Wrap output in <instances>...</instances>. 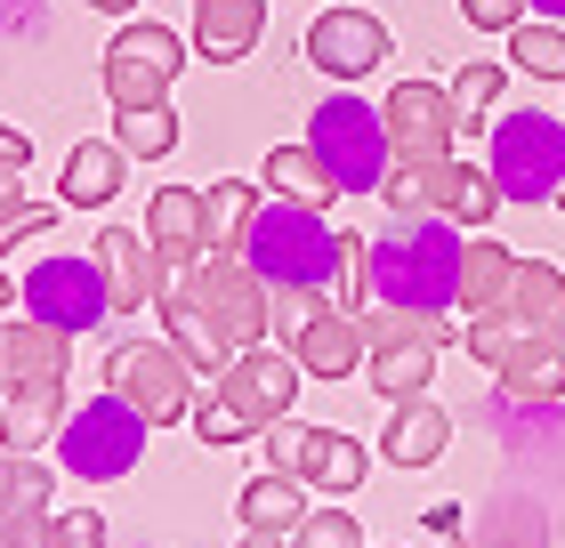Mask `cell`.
Masks as SVG:
<instances>
[{
	"label": "cell",
	"mask_w": 565,
	"mask_h": 548,
	"mask_svg": "<svg viewBox=\"0 0 565 548\" xmlns=\"http://www.w3.org/2000/svg\"><path fill=\"white\" fill-rule=\"evenodd\" d=\"M153 307H162L178 355L194 372H226L235 355L267 347V331H275V282L243 250H211L194 275H162L153 282Z\"/></svg>",
	"instance_id": "6da1fadb"
},
{
	"label": "cell",
	"mask_w": 565,
	"mask_h": 548,
	"mask_svg": "<svg viewBox=\"0 0 565 548\" xmlns=\"http://www.w3.org/2000/svg\"><path fill=\"white\" fill-rule=\"evenodd\" d=\"M460 234L452 218H396L388 234L364 243V291L372 307H404V315H445L460 307Z\"/></svg>",
	"instance_id": "7a4b0ae2"
},
{
	"label": "cell",
	"mask_w": 565,
	"mask_h": 548,
	"mask_svg": "<svg viewBox=\"0 0 565 548\" xmlns=\"http://www.w3.org/2000/svg\"><path fill=\"white\" fill-rule=\"evenodd\" d=\"M243 258L275 291H331L348 267V234H331L323 211H299V202H259V218L243 234Z\"/></svg>",
	"instance_id": "3957f363"
},
{
	"label": "cell",
	"mask_w": 565,
	"mask_h": 548,
	"mask_svg": "<svg viewBox=\"0 0 565 548\" xmlns=\"http://www.w3.org/2000/svg\"><path fill=\"white\" fill-rule=\"evenodd\" d=\"M307 146H316V162L331 170V186L340 194H380L396 170V146H388V114L364 106L355 89H331L316 114H307Z\"/></svg>",
	"instance_id": "277c9868"
},
{
	"label": "cell",
	"mask_w": 565,
	"mask_h": 548,
	"mask_svg": "<svg viewBox=\"0 0 565 548\" xmlns=\"http://www.w3.org/2000/svg\"><path fill=\"white\" fill-rule=\"evenodd\" d=\"M146 436H153V420L106 387V396H89L82 411H65V428H57V443H49V452H57L65 476H82V484H114V476H130V468H138Z\"/></svg>",
	"instance_id": "5b68a950"
},
{
	"label": "cell",
	"mask_w": 565,
	"mask_h": 548,
	"mask_svg": "<svg viewBox=\"0 0 565 548\" xmlns=\"http://www.w3.org/2000/svg\"><path fill=\"white\" fill-rule=\"evenodd\" d=\"M445 339H460L452 323L436 315H404V307H364V363H372V396L388 404H413L436 387V355H445Z\"/></svg>",
	"instance_id": "8992f818"
},
{
	"label": "cell",
	"mask_w": 565,
	"mask_h": 548,
	"mask_svg": "<svg viewBox=\"0 0 565 548\" xmlns=\"http://www.w3.org/2000/svg\"><path fill=\"white\" fill-rule=\"evenodd\" d=\"M493 186L501 202H557L565 194V121L542 114V106H518V114H501L493 129Z\"/></svg>",
	"instance_id": "52a82bcc"
},
{
	"label": "cell",
	"mask_w": 565,
	"mask_h": 548,
	"mask_svg": "<svg viewBox=\"0 0 565 548\" xmlns=\"http://www.w3.org/2000/svg\"><path fill=\"white\" fill-rule=\"evenodd\" d=\"M380 202H388L396 218H452V226H493V170L477 162H396L388 186H380Z\"/></svg>",
	"instance_id": "ba28073f"
},
{
	"label": "cell",
	"mask_w": 565,
	"mask_h": 548,
	"mask_svg": "<svg viewBox=\"0 0 565 548\" xmlns=\"http://www.w3.org/2000/svg\"><path fill=\"white\" fill-rule=\"evenodd\" d=\"M106 387L121 404H138L153 428H178L194 420V363L178 355V339H121V347H106Z\"/></svg>",
	"instance_id": "9c48e42d"
},
{
	"label": "cell",
	"mask_w": 565,
	"mask_h": 548,
	"mask_svg": "<svg viewBox=\"0 0 565 548\" xmlns=\"http://www.w3.org/2000/svg\"><path fill=\"white\" fill-rule=\"evenodd\" d=\"M178 73H186V41H178L170 24L130 17V24L106 41V106H114V114L170 106V82H178Z\"/></svg>",
	"instance_id": "30bf717a"
},
{
	"label": "cell",
	"mask_w": 565,
	"mask_h": 548,
	"mask_svg": "<svg viewBox=\"0 0 565 548\" xmlns=\"http://www.w3.org/2000/svg\"><path fill=\"white\" fill-rule=\"evenodd\" d=\"M267 468H282V476H299L307 492H355L364 484V468H372V452L355 436H340V428H267Z\"/></svg>",
	"instance_id": "8fae6325"
},
{
	"label": "cell",
	"mask_w": 565,
	"mask_h": 548,
	"mask_svg": "<svg viewBox=\"0 0 565 548\" xmlns=\"http://www.w3.org/2000/svg\"><path fill=\"white\" fill-rule=\"evenodd\" d=\"M24 315H41V323H57V331L106 323L114 299H106V275H97V250H82V258H41V267L24 275Z\"/></svg>",
	"instance_id": "7c38bea8"
},
{
	"label": "cell",
	"mask_w": 565,
	"mask_h": 548,
	"mask_svg": "<svg viewBox=\"0 0 565 548\" xmlns=\"http://www.w3.org/2000/svg\"><path fill=\"white\" fill-rule=\"evenodd\" d=\"M388 24H380L372 9H355V0H331V9L307 24V65L331 73V82H364V73L388 65Z\"/></svg>",
	"instance_id": "4fadbf2b"
},
{
	"label": "cell",
	"mask_w": 565,
	"mask_h": 548,
	"mask_svg": "<svg viewBox=\"0 0 565 548\" xmlns=\"http://www.w3.org/2000/svg\"><path fill=\"white\" fill-rule=\"evenodd\" d=\"M380 114H388L396 162H452V146H460L452 89H436V82H396L388 97H380Z\"/></svg>",
	"instance_id": "5bb4252c"
},
{
	"label": "cell",
	"mask_w": 565,
	"mask_h": 548,
	"mask_svg": "<svg viewBox=\"0 0 565 548\" xmlns=\"http://www.w3.org/2000/svg\"><path fill=\"white\" fill-rule=\"evenodd\" d=\"M218 396L250 420V436L282 428V420H291V404H299V355L291 347H250V355H235L218 372Z\"/></svg>",
	"instance_id": "9a60e30c"
},
{
	"label": "cell",
	"mask_w": 565,
	"mask_h": 548,
	"mask_svg": "<svg viewBox=\"0 0 565 548\" xmlns=\"http://www.w3.org/2000/svg\"><path fill=\"white\" fill-rule=\"evenodd\" d=\"M57 468L41 452H9L0 443V540L9 548H49V525H57Z\"/></svg>",
	"instance_id": "2e32d148"
},
{
	"label": "cell",
	"mask_w": 565,
	"mask_h": 548,
	"mask_svg": "<svg viewBox=\"0 0 565 548\" xmlns=\"http://www.w3.org/2000/svg\"><path fill=\"white\" fill-rule=\"evenodd\" d=\"M65 372H73V331L41 323V315H24V323L0 315V396H17V387H65Z\"/></svg>",
	"instance_id": "e0dca14e"
},
{
	"label": "cell",
	"mask_w": 565,
	"mask_h": 548,
	"mask_svg": "<svg viewBox=\"0 0 565 548\" xmlns=\"http://www.w3.org/2000/svg\"><path fill=\"white\" fill-rule=\"evenodd\" d=\"M146 243L162 258V275H194L211 258V211H202V186H162L146 202Z\"/></svg>",
	"instance_id": "ac0fdd59"
},
{
	"label": "cell",
	"mask_w": 565,
	"mask_h": 548,
	"mask_svg": "<svg viewBox=\"0 0 565 548\" xmlns=\"http://www.w3.org/2000/svg\"><path fill=\"white\" fill-rule=\"evenodd\" d=\"M97 275H106L114 315H138V307H153L162 258H153V243H146V234H121V226H106V234H97Z\"/></svg>",
	"instance_id": "d6986e66"
},
{
	"label": "cell",
	"mask_w": 565,
	"mask_h": 548,
	"mask_svg": "<svg viewBox=\"0 0 565 548\" xmlns=\"http://www.w3.org/2000/svg\"><path fill=\"white\" fill-rule=\"evenodd\" d=\"M493 315H509V323H525L533 339L565 347V267H550V258H518V282H509V299L493 307Z\"/></svg>",
	"instance_id": "ffe728a7"
},
{
	"label": "cell",
	"mask_w": 565,
	"mask_h": 548,
	"mask_svg": "<svg viewBox=\"0 0 565 548\" xmlns=\"http://www.w3.org/2000/svg\"><path fill=\"white\" fill-rule=\"evenodd\" d=\"M259 33H267V0H194V49L211 65L250 57Z\"/></svg>",
	"instance_id": "44dd1931"
},
{
	"label": "cell",
	"mask_w": 565,
	"mask_h": 548,
	"mask_svg": "<svg viewBox=\"0 0 565 548\" xmlns=\"http://www.w3.org/2000/svg\"><path fill=\"white\" fill-rule=\"evenodd\" d=\"M121 170H130V153H121L114 138H82L65 153V178H57L65 211H106V202L121 194Z\"/></svg>",
	"instance_id": "7402d4cb"
},
{
	"label": "cell",
	"mask_w": 565,
	"mask_h": 548,
	"mask_svg": "<svg viewBox=\"0 0 565 548\" xmlns=\"http://www.w3.org/2000/svg\"><path fill=\"white\" fill-rule=\"evenodd\" d=\"M445 443H452V411L436 404V396H413V404H396L388 436H380V460H396V468H428V460H445Z\"/></svg>",
	"instance_id": "603a6c76"
},
{
	"label": "cell",
	"mask_w": 565,
	"mask_h": 548,
	"mask_svg": "<svg viewBox=\"0 0 565 548\" xmlns=\"http://www.w3.org/2000/svg\"><path fill=\"white\" fill-rule=\"evenodd\" d=\"M299 372L307 379H348L355 363H364L372 347H364V315H348V307H331L323 323H307V339H299Z\"/></svg>",
	"instance_id": "cb8c5ba5"
},
{
	"label": "cell",
	"mask_w": 565,
	"mask_h": 548,
	"mask_svg": "<svg viewBox=\"0 0 565 548\" xmlns=\"http://www.w3.org/2000/svg\"><path fill=\"white\" fill-rule=\"evenodd\" d=\"M235 516H243V533H275V540H291V533L307 525V484H299V476H282V468H267V476H250V484H243Z\"/></svg>",
	"instance_id": "d4e9b609"
},
{
	"label": "cell",
	"mask_w": 565,
	"mask_h": 548,
	"mask_svg": "<svg viewBox=\"0 0 565 548\" xmlns=\"http://www.w3.org/2000/svg\"><path fill=\"white\" fill-rule=\"evenodd\" d=\"M509 282H518V250L493 243V234H477V243L460 250V315H493L509 299Z\"/></svg>",
	"instance_id": "484cf974"
},
{
	"label": "cell",
	"mask_w": 565,
	"mask_h": 548,
	"mask_svg": "<svg viewBox=\"0 0 565 548\" xmlns=\"http://www.w3.org/2000/svg\"><path fill=\"white\" fill-rule=\"evenodd\" d=\"M65 428V387H17V396H0V443L9 452H41V443H57Z\"/></svg>",
	"instance_id": "4316f807"
},
{
	"label": "cell",
	"mask_w": 565,
	"mask_h": 548,
	"mask_svg": "<svg viewBox=\"0 0 565 548\" xmlns=\"http://www.w3.org/2000/svg\"><path fill=\"white\" fill-rule=\"evenodd\" d=\"M267 194L275 202H299V211H331V202H340L331 170L316 162V146H275L267 153Z\"/></svg>",
	"instance_id": "83f0119b"
},
{
	"label": "cell",
	"mask_w": 565,
	"mask_h": 548,
	"mask_svg": "<svg viewBox=\"0 0 565 548\" xmlns=\"http://www.w3.org/2000/svg\"><path fill=\"white\" fill-rule=\"evenodd\" d=\"M202 211H211V250H243L250 218H259V186L218 178V186H202Z\"/></svg>",
	"instance_id": "f1b7e54d"
},
{
	"label": "cell",
	"mask_w": 565,
	"mask_h": 548,
	"mask_svg": "<svg viewBox=\"0 0 565 548\" xmlns=\"http://www.w3.org/2000/svg\"><path fill=\"white\" fill-rule=\"evenodd\" d=\"M509 65L518 73H533V82H565V24L557 17H542V24H518V33H509Z\"/></svg>",
	"instance_id": "f546056e"
},
{
	"label": "cell",
	"mask_w": 565,
	"mask_h": 548,
	"mask_svg": "<svg viewBox=\"0 0 565 548\" xmlns=\"http://www.w3.org/2000/svg\"><path fill=\"white\" fill-rule=\"evenodd\" d=\"M114 146L130 153V162H162L178 146V114L170 106H146V114H114Z\"/></svg>",
	"instance_id": "4dcf8cb0"
},
{
	"label": "cell",
	"mask_w": 565,
	"mask_h": 548,
	"mask_svg": "<svg viewBox=\"0 0 565 548\" xmlns=\"http://www.w3.org/2000/svg\"><path fill=\"white\" fill-rule=\"evenodd\" d=\"M501 82H509V65H460L452 73V114H460V129H493Z\"/></svg>",
	"instance_id": "1f68e13d"
},
{
	"label": "cell",
	"mask_w": 565,
	"mask_h": 548,
	"mask_svg": "<svg viewBox=\"0 0 565 548\" xmlns=\"http://www.w3.org/2000/svg\"><path fill=\"white\" fill-rule=\"evenodd\" d=\"M501 387H509L518 404H557V396H565V347H542V355H525V363H518V372H509Z\"/></svg>",
	"instance_id": "d6a6232c"
},
{
	"label": "cell",
	"mask_w": 565,
	"mask_h": 548,
	"mask_svg": "<svg viewBox=\"0 0 565 548\" xmlns=\"http://www.w3.org/2000/svg\"><path fill=\"white\" fill-rule=\"evenodd\" d=\"M331 315V291H275V347H299L307 339V323H323Z\"/></svg>",
	"instance_id": "836d02e7"
},
{
	"label": "cell",
	"mask_w": 565,
	"mask_h": 548,
	"mask_svg": "<svg viewBox=\"0 0 565 548\" xmlns=\"http://www.w3.org/2000/svg\"><path fill=\"white\" fill-rule=\"evenodd\" d=\"M291 548H364V516H348V508H307V525L291 533Z\"/></svg>",
	"instance_id": "e575fe53"
},
{
	"label": "cell",
	"mask_w": 565,
	"mask_h": 548,
	"mask_svg": "<svg viewBox=\"0 0 565 548\" xmlns=\"http://www.w3.org/2000/svg\"><path fill=\"white\" fill-rule=\"evenodd\" d=\"M194 436L226 452V443H243V436H250V420H243V411L218 396V387H202V396H194Z\"/></svg>",
	"instance_id": "d590c367"
},
{
	"label": "cell",
	"mask_w": 565,
	"mask_h": 548,
	"mask_svg": "<svg viewBox=\"0 0 565 548\" xmlns=\"http://www.w3.org/2000/svg\"><path fill=\"white\" fill-rule=\"evenodd\" d=\"M57 234V211H41V202H0V258H9V243H49Z\"/></svg>",
	"instance_id": "8d00e7d4"
},
{
	"label": "cell",
	"mask_w": 565,
	"mask_h": 548,
	"mask_svg": "<svg viewBox=\"0 0 565 548\" xmlns=\"http://www.w3.org/2000/svg\"><path fill=\"white\" fill-rule=\"evenodd\" d=\"M49 548H106V516H89V508H73L49 525Z\"/></svg>",
	"instance_id": "74e56055"
},
{
	"label": "cell",
	"mask_w": 565,
	"mask_h": 548,
	"mask_svg": "<svg viewBox=\"0 0 565 548\" xmlns=\"http://www.w3.org/2000/svg\"><path fill=\"white\" fill-rule=\"evenodd\" d=\"M460 17H469L477 33H518V24H525V0H460Z\"/></svg>",
	"instance_id": "f35d334b"
},
{
	"label": "cell",
	"mask_w": 565,
	"mask_h": 548,
	"mask_svg": "<svg viewBox=\"0 0 565 548\" xmlns=\"http://www.w3.org/2000/svg\"><path fill=\"white\" fill-rule=\"evenodd\" d=\"M24 162H33V138H24V129H9V121H0V202L17 194V178H24Z\"/></svg>",
	"instance_id": "ab89813d"
},
{
	"label": "cell",
	"mask_w": 565,
	"mask_h": 548,
	"mask_svg": "<svg viewBox=\"0 0 565 548\" xmlns=\"http://www.w3.org/2000/svg\"><path fill=\"white\" fill-rule=\"evenodd\" d=\"M89 9H97V17H130L138 0H89Z\"/></svg>",
	"instance_id": "60d3db41"
},
{
	"label": "cell",
	"mask_w": 565,
	"mask_h": 548,
	"mask_svg": "<svg viewBox=\"0 0 565 548\" xmlns=\"http://www.w3.org/2000/svg\"><path fill=\"white\" fill-rule=\"evenodd\" d=\"M243 548H291V540H275V533H243Z\"/></svg>",
	"instance_id": "b9f144b4"
},
{
	"label": "cell",
	"mask_w": 565,
	"mask_h": 548,
	"mask_svg": "<svg viewBox=\"0 0 565 548\" xmlns=\"http://www.w3.org/2000/svg\"><path fill=\"white\" fill-rule=\"evenodd\" d=\"M525 9H542V17H557V24H565V0H525Z\"/></svg>",
	"instance_id": "7bdbcfd3"
},
{
	"label": "cell",
	"mask_w": 565,
	"mask_h": 548,
	"mask_svg": "<svg viewBox=\"0 0 565 548\" xmlns=\"http://www.w3.org/2000/svg\"><path fill=\"white\" fill-rule=\"evenodd\" d=\"M9 299H24V291H17V282H9V275H0V315H9Z\"/></svg>",
	"instance_id": "ee69618b"
},
{
	"label": "cell",
	"mask_w": 565,
	"mask_h": 548,
	"mask_svg": "<svg viewBox=\"0 0 565 548\" xmlns=\"http://www.w3.org/2000/svg\"><path fill=\"white\" fill-rule=\"evenodd\" d=\"M557 211H565V194H557Z\"/></svg>",
	"instance_id": "f6af8a7d"
},
{
	"label": "cell",
	"mask_w": 565,
	"mask_h": 548,
	"mask_svg": "<svg viewBox=\"0 0 565 548\" xmlns=\"http://www.w3.org/2000/svg\"><path fill=\"white\" fill-rule=\"evenodd\" d=\"M0 548H9V540H0Z\"/></svg>",
	"instance_id": "bcb514c9"
}]
</instances>
